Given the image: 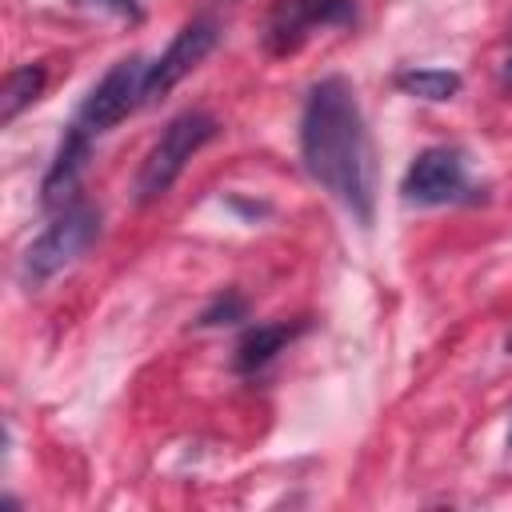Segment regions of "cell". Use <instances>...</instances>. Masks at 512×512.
Wrapping results in <instances>:
<instances>
[{
    "instance_id": "12",
    "label": "cell",
    "mask_w": 512,
    "mask_h": 512,
    "mask_svg": "<svg viewBox=\"0 0 512 512\" xmlns=\"http://www.w3.org/2000/svg\"><path fill=\"white\" fill-rule=\"evenodd\" d=\"M248 316V300L240 296V292H224V296H216L204 312H200V328H216V324H236V320H244Z\"/></svg>"
},
{
    "instance_id": "6",
    "label": "cell",
    "mask_w": 512,
    "mask_h": 512,
    "mask_svg": "<svg viewBox=\"0 0 512 512\" xmlns=\"http://www.w3.org/2000/svg\"><path fill=\"white\" fill-rule=\"evenodd\" d=\"M404 200L412 204H452L468 192V172H464V156L456 148H424L404 180H400Z\"/></svg>"
},
{
    "instance_id": "4",
    "label": "cell",
    "mask_w": 512,
    "mask_h": 512,
    "mask_svg": "<svg viewBox=\"0 0 512 512\" xmlns=\"http://www.w3.org/2000/svg\"><path fill=\"white\" fill-rule=\"evenodd\" d=\"M148 68H152V64H144L140 56L116 60V64L100 76V84H92V92H88L84 104L76 108V120H72V124H80L84 132H108V128H116V124L144 100Z\"/></svg>"
},
{
    "instance_id": "13",
    "label": "cell",
    "mask_w": 512,
    "mask_h": 512,
    "mask_svg": "<svg viewBox=\"0 0 512 512\" xmlns=\"http://www.w3.org/2000/svg\"><path fill=\"white\" fill-rule=\"evenodd\" d=\"M76 8H100V12H112V16H124V20H140V0H72Z\"/></svg>"
},
{
    "instance_id": "14",
    "label": "cell",
    "mask_w": 512,
    "mask_h": 512,
    "mask_svg": "<svg viewBox=\"0 0 512 512\" xmlns=\"http://www.w3.org/2000/svg\"><path fill=\"white\" fill-rule=\"evenodd\" d=\"M500 84H504V88H512V56H508V60H504V68H500Z\"/></svg>"
},
{
    "instance_id": "1",
    "label": "cell",
    "mask_w": 512,
    "mask_h": 512,
    "mask_svg": "<svg viewBox=\"0 0 512 512\" xmlns=\"http://www.w3.org/2000/svg\"><path fill=\"white\" fill-rule=\"evenodd\" d=\"M300 160L304 172L340 200L364 228L372 224L376 204V164L364 112L344 76H324L312 84L300 116Z\"/></svg>"
},
{
    "instance_id": "2",
    "label": "cell",
    "mask_w": 512,
    "mask_h": 512,
    "mask_svg": "<svg viewBox=\"0 0 512 512\" xmlns=\"http://www.w3.org/2000/svg\"><path fill=\"white\" fill-rule=\"evenodd\" d=\"M216 136V120L208 116V112H180L176 120H168V128L160 132V140L148 148V156H144V164H140V172H136V200L140 204H152V200H160L172 184H176V176L184 172V164L208 144Z\"/></svg>"
},
{
    "instance_id": "8",
    "label": "cell",
    "mask_w": 512,
    "mask_h": 512,
    "mask_svg": "<svg viewBox=\"0 0 512 512\" xmlns=\"http://www.w3.org/2000/svg\"><path fill=\"white\" fill-rule=\"evenodd\" d=\"M88 156H92V132H84L80 124H72L44 172V184H40V204L48 212H60L76 200V184L88 168Z\"/></svg>"
},
{
    "instance_id": "9",
    "label": "cell",
    "mask_w": 512,
    "mask_h": 512,
    "mask_svg": "<svg viewBox=\"0 0 512 512\" xmlns=\"http://www.w3.org/2000/svg\"><path fill=\"white\" fill-rule=\"evenodd\" d=\"M304 328H308L304 320H296V324L276 320V324H256V328H248V332L240 336V344H236L232 368H236V372H244V376L260 372V368H264V364H272V356H276V352H284V348H288Z\"/></svg>"
},
{
    "instance_id": "11",
    "label": "cell",
    "mask_w": 512,
    "mask_h": 512,
    "mask_svg": "<svg viewBox=\"0 0 512 512\" xmlns=\"http://www.w3.org/2000/svg\"><path fill=\"white\" fill-rule=\"evenodd\" d=\"M396 88L420 100H452L460 92V76L448 68H404L396 72Z\"/></svg>"
},
{
    "instance_id": "15",
    "label": "cell",
    "mask_w": 512,
    "mask_h": 512,
    "mask_svg": "<svg viewBox=\"0 0 512 512\" xmlns=\"http://www.w3.org/2000/svg\"><path fill=\"white\" fill-rule=\"evenodd\" d=\"M508 448H512V432H508Z\"/></svg>"
},
{
    "instance_id": "5",
    "label": "cell",
    "mask_w": 512,
    "mask_h": 512,
    "mask_svg": "<svg viewBox=\"0 0 512 512\" xmlns=\"http://www.w3.org/2000/svg\"><path fill=\"white\" fill-rule=\"evenodd\" d=\"M352 16H356L352 0H276V8L268 12V24H264V48L272 56H288L312 32L352 24Z\"/></svg>"
},
{
    "instance_id": "7",
    "label": "cell",
    "mask_w": 512,
    "mask_h": 512,
    "mask_svg": "<svg viewBox=\"0 0 512 512\" xmlns=\"http://www.w3.org/2000/svg\"><path fill=\"white\" fill-rule=\"evenodd\" d=\"M216 48V24L212 20H192V24H184L176 36H172V44L164 48V56L148 68V84H144V100H160V96H168L208 52Z\"/></svg>"
},
{
    "instance_id": "3",
    "label": "cell",
    "mask_w": 512,
    "mask_h": 512,
    "mask_svg": "<svg viewBox=\"0 0 512 512\" xmlns=\"http://www.w3.org/2000/svg\"><path fill=\"white\" fill-rule=\"evenodd\" d=\"M100 232V212L92 204L72 200L68 208H60L52 216V224L28 244L24 260H20V280L28 288H40L44 280H52L60 268H68L76 256H84V248L96 240Z\"/></svg>"
},
{
    "instance_id": "10",
    "label": "cell",
    "mask_w": 512,
    "mask_h": 512,
    "mask_svg": "<svg viewBox=\"0 0 512 512\" xmlns=\"http://www.w3.org/2000/svg\"><path fill=\"white\" fill-rule=\"evenodd\" d=\"M48 84V68L44 64H24V68H12L4 76V88H0V124H12L32 100H40Z\"/></svg>"
}]
</instances>
